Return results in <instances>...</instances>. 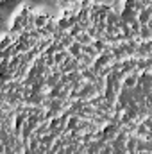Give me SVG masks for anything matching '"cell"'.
Masks as SVG:
<instances>
[{
	"mask_svg": "<svg viewBox=\"0 0 152 154\" xmlns=\"http://www.w3.org/2000/svg\"><path fill=\"white\" fill-rule=\"evenodd\" d=\"M136 84H138V77H136V75L125 77V86H127V88H134Z\"/></svg>",
	"mask_w": 152,
	"mask_h": 154,
	"instance_id": "6da1fadb",
	"label": "cell"
}]
</instances>
